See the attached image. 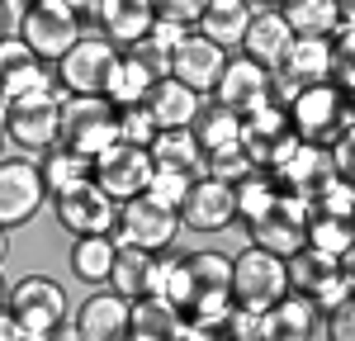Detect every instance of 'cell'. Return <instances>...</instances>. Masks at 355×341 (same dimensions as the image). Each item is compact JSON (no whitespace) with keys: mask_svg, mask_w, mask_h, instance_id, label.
Listing matches in <instances>:
<instances>
[{"mask_svg":"<svg viewBox=\"0 0 355 341\" xmlns=\"http://www.w3.org/2000/svg\"><path fill=\"white\" fill-rule=\"evenodd\" d=\"M284 119H289V128H294L303 142H313V147H322V152H327L336 138L351 133L346 90H336L331 81H313V85H303V90H294L289 105H284Z\"/></svg>","mask_w":355,"mask_h":341,"instance_id":"cell-1","label":"cell"},{"mask_svg":"<svg viewBox=\"0 0 355 341\" xmlns=\"http://www.w3.org/2000/svg\"><path fill=\"white\" fill-rule=\"evenodd\" d=\"M57 114H62V90H28L0 105V133L19 152H43L57 142Z\"/></svg>","mask_w":355,"mask_h":341,"instance_id":"cell-2","label":"cell"},{"mask_svg":"<svg viewBox=\"0 0 355 341\" xmlns=\"http://www.w3.org/2000/svg\"><path fill=\"white\" fill-rule=\"evenodd\" d=\"M5 313L19 322L24 341H53V327L67 322V294L53 275H24V280L10 284Z\"/></svg>","mask_w":355,"mask_h":341,"instance_id":"cell-3","label":"cell"},{"mask_svg":"<svg viewBox=\"0 0 355 341\" xmlns=\"http://www.w3.org/2000/svg\"><path fill=\"white\" fill-rule=\"evenodd\" d=\"M119 138V110L105 95H62L57 114V142H67L71 152L95 157Z\"/></svg>","mask_w":355,"mask_h":341,"instance_id":"cell-4","label":"cell"},{"mask_svg":"<svg viewBox=\"0 0 355 341\" xmlns=\"http://www.w3.org/2000/svg\"><path fill=\"white\" fill-rule=\"evenodd\" d=\"M114 242H133V247H147V252H166V247H175V237H180V213L162 204V199H152L147 190L133 199H119L114 204V227H110Z\"/></svg>","mask_w":355,"mask_h":341,"instance_id":"cell-5","label":"cell"},{"mask_svg":"<svg viewBox=\"0 0 355 341\" xmlns=\"http://www.w3.org/2000/svg\"><path fill=\"white\" fill-rule=\"evenodd\" d=\"M114 57H119V48H114L105 33H81V38L53 62L57 90H62V95H105V76H110Z\"/></svg>","mask_w":355,"mask_h":341,"instance_id":"cell-6","label":"cell"},{"mask_svg":"<svg viewBox=\"0 0 355 341\" xmlns=\"http://www.w3.org/2000/svg\"><path fill=\"white\" fill-rule=\"evenodd\" d=\"M284 289H289V280H284V261H279L275 252L246 247L242 256H232V275H227L232 304H242V308H270Z\"/></svg>","mask_w":355,"mask_h":341,"instance_id":"cell-7","label":"cell"},{"mask_svg":"<svg viewBox=\"0 0 355 341\" xmlns=\"http://www.w3.org/2000/svg\"><path fill=\"white\" fill-rule=\"evenodd\" d=\"M147 175H152V157H147V147H137V142L114 138L105 152L90 157V180H95L114 204L142 195V190H147Z\"/></svg>","mask_w":355,"mask_h":341,"instance_id":"cell-8","label":"cell"},{"mask_svg":"<svg viewBox=\"0 0 355 341\" xmlns=\"http://www.w3.org/2000/svg\"><path fill=\"white\" fill-rule=\"evenodd\" d=\"M303 223H308V199L294 195V190H279L275 209H266L261 218L246 223V237H251V247L275 252L284 261V256H294L303 247Z\"/></svg>","mask_w":355,"mask_h":341,"instance_id":"cell-9","label":"cell"},{"mask_svg":"<svg viewBox=\"0 0 355 341\" xmlns=\"http://www.w3.org/2000/svg\"><path fill=\"white\" fill-rule=\"evenodd\" d=\"M48 190H43V175L38 161H19V157H0V227H24L43 213Z\"/></svg>","mask_w":355,"mask_h":341,"instance_id":"cell-10","label":"cell"},{"mask_svg":"<svg viewBox=\"0 0 355 341\" xmlns=\"http://www.w3.org/2000/svg\"><path fill=\"white\" fill-rule=\"evenodd\" d=\"M81 19L71 10H57V5H43V0H28V10L19 15V38L28 43V53L38 62H57L76 38H81Z\"/></svg>","mask_w":355,"mask_h":341,"instance_id":"cell-11","label":"cell"},{"mask_svg":"<svg viewBox=\"0 0 355 341\" xmlns=\"http://www.w3.org/2000/svg\"><path fill=\"white\" fill-rule=\"evenodd\" d=\"M53 199V218L62 232L71 237H85V232H110L114 227V199L95 185V180H76L67 190H57Z\"/></svg>","mask_w":355,"mask_h":341,"instance_id":"cell-12","label":"cell"},{"mask_svg":"<svg viewBox=\"0 0 355 341\" xmlns=\"http://www.w3.org/2000/svg\"><path fill=\"white\" fill-rule=\"evenodd\" d=\"M223 62H227V48H218L214 38H204L199 28H190V33L166 53V76L190 85L194 95H209L214 81H218V71H223Z\"/></svg>","mask_w":355,"mask_h":341,"instance_id":"cell-13","label":"cell"},{"mask_svg":"<svg viewBox=\"0 0 355 341\" xmlns=\"http://www.w3.org/2000/svg\"><path fill=\"white\" fill-rule=\"evenodd\" d=\"M175 213H180V227H190V232H227L237 223L232 185H223L214 175H194Z\"/></svg>","mask_w":355,"mask_h":341,"instance_id":"cell-14","label":"cell"},{"mask_svg":"<svg viewBox=\"0 0 355 341\" xmlns=\"http://www.w3.org/2000/svg\"><path fill=\"white\" fill-rule=\"evenodd\" d=\"M209 95L223 100L227 110L246 114V110H256V105L270 100V71H266L261 62H251V57H227Z\"/></svg>","mask_w":355,"mask_h":341,"instance_id":"cell-15","label":"cell"},{"mask_svg":"<svg viewBox=\"0 0 355 341\" xmlns=\"http://www.w3.org/2000/svg\"><path fill=\"white\" fill-rule=\"evenodd\" d=\"M289 43H294V28L284 24V15L279 10H251V19H246L242 28V57H251V62H261L266 71H275L279 62H284V53H289Z\"/></svg>","mask_w":355,"mask_h":341,"instance_id":"cell-16","label":"cell"},{"mask_svg":"<svg viewBox=\"0 0 355 341\" xmlns=\"http://www.w3.org/2000/svg\"><path fill=\"white\" fill-rule=\"evenodd\" d=\"M76 332L81 341H123L128 337V299L119 289H100L85 294V304L76 308Z\"/></svg>","mask_w":355,"mask_h":341,"instance_id":"cell-17","label":"cell"},{"mask_svg":"<svg viewBox=\"0 0 355 341\" xmlns=\"http://www.w3.org/2000/svg\"><path fill=\"white\" fill-rule=\"evenodd\" d=\"M152 19H157L152 0H100V10H95V24L105 28L114 48H133L137 38H147Z\"/></svg>","mask_w":355,"mask_h":341,"instance_id":"cell-18","label":"cell"},{"mask_svg":"<svg viewBox=\"0 0 355 341\" xmlns=\"http://www.w3.org/2000/svg\"><path fill=\"white\" fill-rule=\"evenodd\" d=\"M199 100H204V95H194L190 85H180L175 76H157L142 105H147V114H152L157 128H190Z\"/></svg>","mask_w":355,"mask_h":341,"instance_id":"cell-19","label":"cell"},{"mask_svg":"<svg viewBox=\"0 0 355 341\" xmlns=\"http://www.w3.org/2000/svg\"><path fill=\"white\" fill-rule=\"evenodd\" d=\"M279 15L294 28V38H331L336 24L351 19V5H341V0H284Z\"/></svg>","mask_w":355,"mask_h":341,"instance_id":"cell-20","label":"cell"},{"mask_svg":"<svg viewBox=\"0 0 355 341\" xmlns=\"http://www.w3.org/2000/svg\"><path fill=\"white\" fill-rule=\"evenodd\" d=\"M266 317H270V341H308V337H318V317L322 313L313 308L308 294L284 289L270 308H266Z\"/></svg>","mask_w":355,"mask_h":341,"instance_id":"cell-21","label":"cell"},{"mask_svg":"<svg viewBox=\"0 0 355 341\" xmlns=\"http://www.w3.org/2000/svg\"><path fill=\"white\" fill-rule=\"evenodd\" d=\"M152 81H157V71L142 62V57H133L128 48L114 57L110 76H105V100H110L114 110H123V105H142L147 100V90H152Z\"/></svg>","mask_w":355,"mask_h":341,"instance_id":"cell-22","label":"cell"},{"mask_svg":"<svg viewBox=\"0 0 355 341\" xmlns=\"http://www.w3.org/2000/svg\"><path fill=\"white\" fill-rule=\"evenodd\" d=\"M190 138L199 142V152H218L242 138V114L227 110L223 100H199V110L190 119Z\"/></svg>","mask_w":355,"mask_h":341,"instance_id":"cell-23","label":"cell"},{"mask_svg":"<svg viewBox=\"0 0 355 341\" xmlns=\"http://www.w3.org/2000/svg\"><path fill=\"white\" fill-rule=\"evenodd\" d=\"M180 322V308L162 294H137L128 299V337L133 341H171V327Z\"/></svg>","mask_w":355,"mask_h":341,"instance_id":"cell-24","label":"cell"},{"mask_svg":"<svg viewBox=\"0 0 355 341\" xmlns=\"http://www.w3.org/2000/svg\"><path fill=\"white\" fill-rule=\"evenodd\" d=\"M246 19H251V0H204L194 28H199L204 38H214L218 48H237Z\"/></svg>","mask_w":355,"mask_h":341,"instance_id":"cell-25","label":"cell"},{"mask_svg":"<svg viewBox=\"0 0 355 341\" xmlns=\"http://www.w3.org/2000/svg\"><path fill=\"white\" fill-rule=\"evenodd\" d=\"M152 261L157 252L147 247H133V242H114V265H110V289H119L123 299H137L152 289Z\"/></svg>","mask_w":355,"mask_h":341,"instance_id":"cell-26","label":"cell"},{"mask_svg":"<svg viewBox=\"0 0 355 341\" xmlns=\"http://www.w3.org/2000/svg\"><path fill=\"white\" fill-rule=\"evenodd\" d=\"M147 157H152V166L204 175V152H199V142L190 138V128H157L152 142H147Z\"/></svg>","mask_w":355,"mask_h":341,"instance_id":"cell-27","label":"cell"},{"mask_svg":"<svg viewBox=\"0 0 355 341\" xmlns=\"http://www.w3.org/2000/svg\"><path fill=\"white\" fill-rule=\"evenodd\" d=\"M275 199H279V180H275L266 166H251V170H242V175L232 180V209H237V223L261 218L266 209H275Z\"/></svg>","mask_w":355,"mask_h":341,"instance_id":"cell-28","label":"cell"},{"mask_svg":"<svg viewBox=\"0 0 355 341\" xmlns=\"http://www.w3.org/2000/svg\"><path fill=\"white\" fill-rule=\"evenodd\" d=\"M114 265V237L110 232H85V237H71V275L81 284H105Z\"/></svg>","mask_w":355,"mask_h":341,"instance_id":"cell-29","label":"cell"},{"mask_svg":"<svg viewBox=\"0 0 355 341\" xmlns=\"http://www.w3.org/2000/svg\"><path fill=\"white\" fill-rule=\"evenodd\" d=\"M303 247L327 256V261H346L351 256V218H341V213H308Z\"/></svg>","mask_w":355,"mask_h":341,"instance_id":"cell-30","label":"cell"},{"mask_svg":"<svg viewBox=\"0 0 355 341\" xmlns=\"http://www.w3.org/2000/svg\"><path fill=\"white\" fill-rule=\"evenodd\" d=\"M38 157H43V161H38V175H43V190H48V195L67 190V185H76V180H90V157L71 152L67 142L43 147Z\"/></svg>","mask_w":355,"mask_h":341,"instance_id":"cell-31","label":"cell"},{"mask_svg":"<svg viewBox=\"0 0 355 341\" xmlns=\"http://www.w3.org/2000/svg\"><path fill=\"white\" fill-rule=\"evenodd\" d=\"M152 294L171 299L175 308H185V304H190V294H194L190 270H185V256H171V247L157 252V261H152Z\"/></svg>","mask_w":355,"mask_h":341,"instance_id":"cell-32","label":"cell"},{"mask_svg":"<svg viewBox=\"0 0 355 341\" xmlns=\"http://www.w3.org/2000/svg\"><path fill=\"white\" fill-rule=\"evenodd\" d=\"M185 270H190L194 294H199V289H227L232 256H223V252H190V256H185ZM194 294H190V299H194Z\"/></svg>","mask_w":355,"mask_h":341,"instance_id":"cell-33","label":"cell"},{"mask_svg":"<svg viewBox=\"0 0 355 341\" xmlns=\"http://www.w3.org/2000/svg\"><path fill=\"white\" fill-rule=\"evenodd\" d=\"M223 337H237V341H270V317H266V308H242V304H232Z\"/></svg>","mask_w":355,"mask_h":341,"instance_id":"cell-34","label":"cell"},{"mask_svg":"<svg viewBox=\"0 0 355 341\" xmlns=\"http://www.w3.org/2000/svg\"><path fill=\"white\" fill-rule=\"evenodd\" d=\"M242 170H251V157H246L242 142L218 147V152H204V175H214V180H223V185H232Z\"/></svg>","mask_w":355,"mask_h":341,"instance_id":"cell-35","label":"cell"},{"mask_svg":"<svg viewBox=\"0 0 355 341\" xmlns=\"http://www.w3.org/2000/svg\"><path fill=\"white\" fill-rule=\"evenodd\" d=\"M194 175H185V170H171V166H152V175H147V195L162 199V204H171V209H180V199H185V190H190Z\"/></svg>","mask_w":355,"mask_h":341,"instance_id":"cell-36","label":"cell"},{"mask_svg":"<svg viewBox=\"0 0 355 341\" xmlns=\"http://www.w3.org/2000/svg\"><path fill=\"white\" fill-rule=\"evenodd\" d=\"M152 133H157V123H152L147 105H123V110H119V138H123V142L147 147V142H152Z\"/></svg>","mask_w":355,"mask_h":341,"instance_id":"cell-37","label":"cell"},{"mask_svg":"<svg viewBox=\"0 0 355 341\" xmlns=\"http://www.w3.org/2000/svg\"><path fill=\"white\" fill-rule=\"evenodd\" d=\"M318 332H322V337H331V341H351L355 337V304H351V299H341V304L322 308Z\"/></svg>","mask_w":355,"mask_h":341,"instance_id":"cell-38","label":"cell"},{"mask_svg":"<svg viewBox=\"0 0 355 341\" xmlns=\"http://www.w3.org/2000/svg\"><path fill=\"white\" fill-rule=\"evenodd\" d=\"M199 10H204V0H152V15L175 19V24H185V28H194Z\"/></svg>","mask_w":355,"mask_h":341,"instance_id":"cell-39","label":"cell"},{"mask_svg":"<svg viewBox=\"0 0 355 341\" xmlns=\"http://www.w3.org/2000/svg\"><path fill=\"white\" fill-rule=\"evenodd\" d=\"M43 5H57V10H71L76 19H95V10H100V0H43Z\"/></svg>","mask_w":355,"mask_h":341,"instance_id":"cell-40","label":"cell"},{"mask_svg":"<svg viewBox=\"0 0 355 341\" xmlns=\"http://www.w3.org/2000/svg\"><path fill=\"white\" fill-rule=\"evenodd\" d=\"M10 24H15V15H10V0H0V38L10 33Z\"/></svg>","mask_w":355,"mask_h":341,"instance_id":"cell-41","label":"cell"},{"mask_svg":"<svg viewBox=\"0 0 355 341\" xmlns=\"http://www.w3.org/2000/svg\"><path fill=\"white\" fill-rule=\"evenodd\" d=\"M5 256H10V227H0V265H5Z\"/></svg>","mask_w":355,"mask_h":341,"instance_id":"cell-42","label":"cell"},{"mask_svg":"<svg viewBox=\"0 0 355 341\" xmlns=\"http://www.w3.org/2000/svg\"><path fill=\"white\" fill-rule=\"evenodd\" d=\"M5 299H10V280L0 275V313H5Z\"/></svg>","mask_w":355,"mask_h":341,"instance_id":"cell-43","label":"cell"},{"mask_svg":"<svg viewBox=\"0 0 355 341\" xmlns=\"http://www.w3.org/2000/svg\"><path fill=\"white\" fill-rule=\"evenodd\" d=\"M261 5H270V10H279V5H284V0H261Z\"/></svg>","mask_w":355,"mask_h":341,"instance_id":"cell-44","label":"cell"},{"mask_svg":"<svg viewBox=\"0 0 355 341\" xmlns=\"http://www.w3.org/2000/svg\"><path fill=\"white\" fill-rule=\"evenodd\" d=\"M0 152H5V133H0Z\"/></svg>","mask_w":355,"mask_h":341,"instance_id":"cell-45","label":"cell"},{"mask_svg":"<svg viewBox=\"0 0 355 341\" xmlns=\"http://www.w3.org/2000/svg\"><path fill=\"white\" fill-rule=\"evenodd\" d=\"M341 5H351V0H341Z\"/></svg>","mask_w":355,"mask_h":341,"instance_id":"cell-46","label":"cell"}]
</instances>
